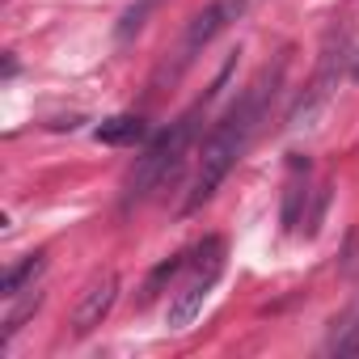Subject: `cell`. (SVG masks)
Wrapping results in <instances>:
<instances>
[{
	"instance_id": "10",
	"label": "cell",
	"mask_w": 359,
	"mask_h": 359,
	"mask_svg": "<svg viewBox=\"0 0 359 359\" xmlns=\"http://www.w3.org/2000/svg\"><path fill=\"white\" fill-rule=\"evenodd\" d=\"M233 5H237V9H241V13H250V9H254V5H258V0H233Z\"/></svg>"
},
{
	"instance_id": "5",
	"label": "cell",
	"mask_w": 359,
	"mask_h": 359,
	"mask_svg": "<svg viewBox=\"0 0 359 359\" xmlns=\"http://www.w3.org/2000/svg\"><path fill=\"white\" fill-rule=\"evenodd\" d=\"M114 300H118V275L114 271H97L85 283V292H81V300L72 309V334H81V338L93 334L106 321V313L114 309Z\"/></svg>"
},
{
	"instance_id": "8",
	"label": "cell",
	"mask_w": 359,
	"mask_h": 359,
	"mask_svg": "<svg viewBox=\"0 0 359 359\" xmlns=\"http://www.w3.org/2000/svg\"><path fill=\"white\" fill-rule=\"evenodd\" d=\"M182 266H187V258H182V254H177V258H165V262H161V266H156V271L148 275V283H144V296H140V304H148V300H156V292H161V283H169V279H173L177 271H182Z\"/></svg>"
},
{
	"instance_id": "4",
	"label": "cell",
	"mask_w": 359,
	"mask_h": 359,
	"mask_svg": "<svg viewBox=\"0 0 359 359\" xmlns=\"http://www.w3.org/2000/svg\"><path fill=\"white\" fill-rule=\"evenodd\" d=\"M241 18H245V13L233 5V0H216V5H208L199 18H191V26H187V34H182V47H177V72H182V68H187V64H191L224 26L241 22ZM177 72H173V76H177Z\"/></svg>"
},
{
	"instance_id": "2",
	"label": "cell",
	"mask_w": 359,
	"mask_h": 359,
	"mask_svg": "<svg viewBox=\"0 0 359 359\" xmlns=\"http://www.w3.org/2000/svg\"><path fill=\"white\" fill-rule=\"evenodd\" d=\"M199 118H203V102L191 106L177 123H169V131L135 161V169H131V177H127V203H140L148 191L165 187L169 177L177 173V165H182V156H187V148H191V140H195Z\"/></svg>"
},
{
	"instance_id": "3",
	"label": "cell",
	"mask_w": 359,
	"mask_h": 359,
	"mask_svg": "<svg viewBox=\"0 0 359 359\" xmlns=\"http://www.w3.org/2000/svg\"><path fill=\"white\" fill-rule=\"evenodd\" d=\"M220 271H224V241H220V237H208V241L195 250V262H191L187 283L173 292V304H169V313H165V325H169V330H187V325L203 313V300H208V292L216 287Z\"/></svg>"
},
{
	"instance_id": "1",
	"label": "cell",
	"mask_w": 359,
	"mask_h": 359,
	"mask_svg": "<svg viewBox=\"0 0 359 359\" xmlns=\"http://www.w3.org/2000/svg\"><path fill=\"white\" fill-rule=\"evenodd\" d=\"M283 64H287V60L279 55L275 68H262V76H258V81L237 97V106L212 127V135H208V144H203V156H199V177H195V191H191V199H187V212H199V208L220 191V182L229 177V169L241 161L250 135L258 131V118L266 114V102H271L275 89H279Z\"/></svg>"
},
{
	"instance_id": "6",
	"label": "cell",
	"mask_w": 359,
	"mask_h": 359,
	"mask_svg": "<svg viewBox=\"0 0 359 359\" xmlns=\"http://www.w3.org/2000/svg\"><path fill=\"white\" fill-rule=\"evenodd\" d=\"M93 135H97L102 144H135V140L148 135V127H144V118H135V114H114V118L97 123Z\"/></svg>"
},
{
	"instance_id": "9",
	"label": "cell",
	"mask_w": 359,
	"mask_h": 359,
	"mask_svg": "<svg viewBox=\"0 0 359 359\" xmlns=\"http://www.w3.org/2000/svg\"><path fill=\"white\" fill-rule=\"evenodd\" d=\"M334 351H338V355H359V321L346 330V338H342V342H334Z\"/></svg>"
},
{
	"instance_id": "7",
	"label": "cell",
	"mask_w": 359,
	"mask_h": 359,
	"mask_svg": "<svg viewBox=\"0 0 359 359\" xmlns=\"http://www.w3.org/2000/svg\"><path fill=\"white\" fill-rule=\"evenodd\" d=\"M47 271V254H30L22 266H13L5 279H0V296H22V292H34L39 275Z\"/></svg>"
}]
</instances>
